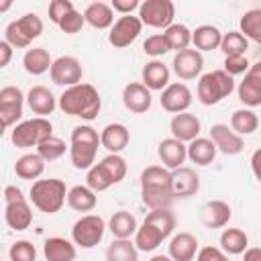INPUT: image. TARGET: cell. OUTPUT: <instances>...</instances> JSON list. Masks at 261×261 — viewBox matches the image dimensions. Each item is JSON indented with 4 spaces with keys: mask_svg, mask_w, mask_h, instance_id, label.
<instances>
[{
    "mask_svg": "<svg viewBox=\"0 0 261 261\" xmlns=\"http://www.w3.org/2000/svg\"><path fill=\"white\" fill-rule=\"evenodd\" d=\"M141 200L151 210L171 208V171L163 165H149L141 171Z\"/></svg>",
    "mask_w": 261,
    "mask_h": 261,
    "instance_id": "obj_1",
    "label": "cell"
},
{
    "mask_svg": "<svg viewBox=\"0 0 261 261\" xmlns=\"http://www.w3.org/2000/svg\"><path fill=\"white\" fill-rule=\"evenodd\" d=\"M59 108H61V112H65L69 116H77L82 120H94L100 114L102 98L92 84L80 82L61 92Z\"/></svg>",
    "mask_w": 261,
    "mask_h": 261,
    "instance_id": "obj_2",
    "label": "cell"
},
{
    "mask_svg": "<svg viewBox=\"0 0 261 261\" xmlns=\"http://www.w3.org/2000/svg\"><path fill=\"white\" fill-rule=\"evenodd\" d=\"M100 147V133L90 124H77L69 137V159L75 169L88 171L96 163V153Z\"/></svg>",
    "mask_w": 261,
    "mask_h": 261,
    "instance_id": "obj_3",
    "label": "cell"
},
{
    "mask_svg": "<svg viewBox=\"0 0 261 261\" xmlns=\"http://www.w3.org/2000/svg\"><path fill=\"white\" fill-rule=\"evenodd\" d=\"M126 175V161L120 155L108 153L104 159L94 163L86 173V186L92 192H104L116 184H120Z\"/></svg>",
    "mask_w": 261,
    "mask_h": 261,
    "instance_id": "obj_4",
    "label": "cell"
},
{
    "mask_svg": "<svg viewBox=\"0 0 261 261\" xmlns=\"http://www.w3.org/2000/svg\"><path fill=\"white\" fill-rule=\"evenodd\" d=\"M31 202L33 206L43 214H55L63 208L67 188L63 179L49 177V179H37L31 186Z\"/></svg>",
    "mask_w": 261,
    "mask_h": 261,
    "instance_id": "obj_5",
    "label": "cell"
},
{
    "mask_svg": "<svg viewBox=\"0 0 261 261\" xmlns=\"http://www.w3.org/2000/svg\"><path fill=\"white\" fill-rule=\"evenodd\" d=\"M232 92H234V77H230L222 69H212L208 73H202L196 88V96L204 106H214Z\"/></svg>",
    "mask_w": 261,
    "mask_h": 261,
    "instance_id": "obj_6",
    "label": "cell"
},
{
    "mask_svg": "<svg viewBox=\"0 0 261 261\" xmlns=\"http://www.w3.org/2000/svg\"><path fill=\"white\" fill-rule=\"evenodd\" d=\"M43 33V20L37 12H27L20 18L8 22L4 31V41L12 49H27L35 39H39Z\"/></svg>",
    "mask_w": 261,
    "mask_h": 261,
    "instance_id": "obj_7",
    "label": "cell"
},
{
    "mask_svg": "<svg viewBox=\"0 0 261 261\" xmlns=\"http://www.w3.org/2000/svg\"><path fill=\"white\" fill-rule=\"evenodd\" d=\"M51 135H53V124L43 116H35L14 124L10 133V141L18 149H29V147H37L41 141H45Z\"/></svg>",
    "mask_w": 261,
    "mask_h": 261,
    "instance_id": "obj_8",
    "label": "cell"
},
{
    "mask_svg": "<svg viewBox=\"0 0 261 261\" xmlns=\"http://www.w3.org/2000/svg\"><path fill=\"white\" fill-rule=\"evenodd\" d=\"M4 220L12 230H27L33 222V210L16 186L4 188Z\"/></svg>",
    "mask_w": 261,
    "mask_h": 261,
    "instance_id": "obj_9",
    "label": "cell"
},
{
    "mask_svg": "<svg viewBox=\"0 0 261 261\" xmlns=\"http://www.w3.org/2000/svg\"><path fill=\"white\" fill-rule=\"evenodd\" d=\"M106 230V222L98 214H84L71 226V243L82 249H94Z\"/></svg>",
    "mask_w": 261,
    "mask_h": 261,
    "instance_id": "obj_10",
    "label": "cell"
},
{
    "mask_svg": "<svg viewBox=\"0 0 261 261\" xmlns=\"http://www.w3.org/2000/svg\"><path fill=\"white\" fill-rule=\"evenodd\" d=\"M175 4L171 0H145L139 4V20L151 29H167L173 24Z\"/></svg>",
    "mask_w": 261,
    "mask_h": 261,
    "instance_id": "obj_11",
    "label": "cell"
},
{
    "mask_svg": "<svg viewBox=\"0 0 261 261\" xmlns=\"http://www.w3.org/2000/svg\"><path fill=\"white\" fill-rule=\"evenodd\" d=\"M49 75H51V82L57 84V86H63V88H71L75 84L82 82V75H84V67H82V61L73 55H61L57 59H53L51 67H49Z\"/></svg>",
    "mask_w": 261,
    "mask_h": 261,
    "instance_id": "obj_12",
    "label": "cell"
},
{
    "mask_svg": "<svg viewBox=\"0 0 261 261\" xmlns=\"http://www.w3.org/2000/svg\"><path fill=\"white\" fill-rule=\"evenodd\" d=\"M143 31V24L139 20V16H133V14H124L120 16L118 20H114V24L110 27V33H108V43L114 47V49H124L128 47Z\"/></svg>",
    "mask_w": 261,
    "mask_h": 261,
    "instance_id": "obj_13",
    "label": "cell"
},
{
    "mask_svg": "<svg viewBox=\"0 0 261 261\" xmlns=\"http://www.w3.org/2000/svg\"><path fill=\"white\" fill-rule=\"evenodd\" d=\"M22 104H24V94L16 86H4L0 88V120L6 126L18 124L22 116Z\"/></svg>",
    "mask_w": 261,
    "mask_h": 261,
    "instance_id": "obj_14",
    "label": "cell"
},
{
    "mask_svg": "<svg viewBox=\"0 0 261 261\" xmlns=\"http://www.w3.org/2000/svg\"><path fill=\"white\" fill-rule=\"evenodd\" d=\"M159 104L165 112L169 114H179V112H188L190 104H192V90L181 84V82H175V84H167V88L161 90V98H159Z\"/></svg>",
    "mask_w": 261,
    "mask_h": 261,
    "instance_id": "obj_15",
    "label": "cell"
},
{
    "mask_svg": "<svg viewBox=\"0 0 261 261\" xmlns=\"http://www.w3.org/2000/svg\"><path fill=\"white\" fill-rule=\"evenodd\" d=\"M171 69L184 82L196 80V77H200V73L204 69V57L196 49H184V51H179V53L173 55Z\"/></svg>",
    "mask_w": 261,
    "mask_h": 261,
    "instance_id": "obj_16",
    "label": "cell"
},
{
    "mask_svg": "<svg viewBox=\"0 0 261 261\" xmlns=\"http://www.w3.org/2000/svg\"><path fill=\"white\" fill-rule=\"evenodd\" d=\"M237 94H239V100L247 108L253 110L261 106V63H251L243 82L237 88Z\"/></svg>",
    "mask_w": 261,
    "mask_h": 261,
    "instance_id": "obj_17",
    "label": "cell"
},
{
    "mask_svg": "<svg viewBox=\"0 0 261 261\" xmlns=\"http://www.w3.org/2000/svg\"><path fill=\"white\" fill-rule=\"evenodd\" d=\"M216 151H220L222 155H239L245 149V141L241 135H237L228 124L216 122L210 126V137H208Z\"/></svg>",
    "mask_w": 261,
    "mask_h": 261,
    "instance_id": "obj_18",
    "label": "cell"
},
{
    "mask_svg": "<svg viewBox=\"0 0 261 261\" xmlns=\"http://www.w3.org/2000/svg\"><path fill=\"white\" fill-rule=\"evenodd\" d=\"M122 104L133 114H145L153 104V96L141 82H130L122 88Z\"/></svg>",
    "mask_w": 261,
    "mask_h": 261,
    "instance_id": "obj_19",
    "label": "cell"
},
{
    "mask_svg": "<svg viewBox=\"0 0 261 261\" xmlns=\"http://www.w3.org/2000/svg\"><path fill=\"white\" fill-rule=\"evenodd\" d=\"M169 130H171L173 139H177L181 143H190L196 137H200L202 122L192 112H179V114H173V118L169 120Z\"/></svg>",
    "mask_w": 261,
    "mask_h": 261,
    "instance_id": "obj_20",
    "label": "cell"
},
{
    "mask_svg": "<svg viewBox=\"0 0 261 261\" xmlns=\"http://www.w3.org/2000/svg\"><path fill=\"white\" fill-rule=\"evenodd\" d=\"M200 190V175L192 167H177L171 171V194L173 198H190Z\"/></svg>",
    "mask_w": 261,
    "mask_h": 261,
    "instance_id": "obj_21",
    "label": "cell"
},
{
    "mask_svg": "<svg viewBox=\"0 0 261 261\" xmlns=\"http://www.w3.org/2000/svg\"><path fill=\"white\" fill-rule=\"evenodd\" d=\"M128 141H130V133L122 122H110L100 133V145L112 155H120V151L126 149Z\"/></svg>",
    "mask_w": 261,
    "mask_h": 261,
    "instance_id": "obj_22",
    "label": "cell"
},
{
    "mask_svg": "<svg viewBox=\"0 0 261 261\" xmlns=\"http://www.w3.org/2000/svg\"><path fill=\"white\" fill-rule=\"evenodd\" d=\"M232 218V210L224 200H210L200 210V222L206 228H222Z\"/></svg>",
    "mask_w": 261,
    "mask_h": 261,
    "instance_id": "obj_23",
    "label": "cell"
},
{
    "mask_svg": "<svg viewBox=\"0 0 261 261\" xmlns=\"http://www.w3.org/2000/svg\"><path fill=\"white\" fill-rule=\"evenodd\" d=\"M141 84L149 90V92H157V90H163V88H167V84H169V67L163 63V61H159V59H151V61H147L145 65H143V69H141Z\"/></svg>",
    "mask_w": 261,
    "mask_h": 261,
    "instance_id": "obj_24",
    "label": "cell"
},
{
    "mask_svg": "<svg viewBox=\"0 0 261 261\" xmlns=\"http://www.w3.org/2000/svg\"><path fill=\"white\" fill-rule=\"evenodd\" d=\"M157 155H159L163 167L173 171V169L181 167L184 161H186V143H181V141H177L173 137L163 139L159 143V147H157Z\"/></svg>",
    "mask_w": 261,
    "mask_h": 261,
    "instance_id": "obj_25",
    "label": "cell"
},
{
    "mask_svg": "<svg viewBox=\"0 0 261 261\" xmlns=\"http://www.w3.org/2000/svg\"><path fill=\"white\" fill-rule=\"evenodd\" d=\"M198 239L192 232H177L169 241V259L171 261H192L198 253Z\"/></svg>",
    "mask_w": 261,
    "mask_h": 261,
    "instance_id": "obj_26",
    "label": "cell"
},
{
    "mask_svg": "<svg viewBox=\"0 0 261 261\" xmlns=\"http://www.w3.org/2000/svg\"><path fill=\"white\" fill-rule=\"evenodd\" d=\"M27 104H29V108L37 114V116H47V114H51L53 110H55V106H57V102H55V96H53V92L49 90V88H45V86H33L31 90H29V94H27Z\"/></svg>",
    "mask_w": 261,
    "mask_h": 261,
    "instance_id": "obj_27",
    "label": "cell"
},
{
    "mask_svg": "<svg viewBox=\"0 0 261 261\" xmlns=\"http://www.w3.org/2000/svg\"><path fill=\"white\" fill-rule=\"evenodd\" d=\"M216 147H214V143L210 141V139H206V137H196L194 141H190V145L186 147V157L192 161V163H196V165H210L212 161H214V157H216Z\"/></svg>",
    "mask_w": 261,
    "mask_h": 261,
    "instance_id": "obj_28",
    "label": "cell"
},
{
    "mask_svg": "<svg viewBox=\"0 0 261 261\" xmlns=\"http://www.w3.org/2000/svg\"><path fill=\"white\" fill-rule=\"evenodd\" d=\"M75 245L63 237H49L43 245V255L47 261H73Z\"/></svg>",
    "mask_w": 261,
    "mask_h": 261,
    "instance_id": "obj_29",
    "label": "cell"
},
{
    "mask_svg": "<svg viewBox=\"0 0 261 261\" xmlns=\"http://www.w3.org/2000/svg\"><path fill=\"white\" fill-rule=\"evenodd\" d=\"M84 20L94 29H110L114 24V10L106 2H92L84 10Z\"/></svg>",
    "mask_w": 261,
    "mask_h": 261,
    "instance_id": "obj_30",
    "label": "cell"
},
{
    "mask_svg": "<svg viewBox=\"0 0 261 261\" xmlns=\"http://www.w3.org/2000/svg\"><path fill=\"white\" fill-rule=\"evenodd\" d=\"M220 39L222 33L218 27L214 24H200L196 27V31H192V43L196 51H214L220 47Z\"/></svg>",
    "mask_w": 261,
    "mask_h": 261,
    "instance_id": "obj_31",
    "label": "cell"
},
{
    "mask_svg": "<svg viewBox=\"0 0 261 261\" xmlns=\"http://www.w3.org/2000/svg\"><path fill=\"white\" fill-rule=\"evenodd\" d=\"M65 202L75 212H90L96 208L98 198H96V192H92L88 186H73L67 190Z\"/></svg>",
    "mask_w": 261,
    "mask_h": 261,
    "instance_id": "obj_32",
    "label": "cell"
},
{
    "mask_svg": "<svg viewBox=\"0 0 261 261\" xmlns=\"http://www.w3.org/2000/svg\"><path fill=\"white\" fill-rule=\"evenodd\" d=\"M53 59L49 55V51L45 47H33V49H27L24 57H22V65H24V71L31 73V75H41L45 71H49Z\"/></svg>",
    "mask_w": 261,
    "mask_h": 261,
    "instance_id": "obj_33",
    "label": "cell"
},
{
    "mask_svg": "<svg viewBox=\"0 0 261 261\" xmlns=\"http://www.w3.org/2000/svg\"><path fill=\"white\" fill-rule=\"evenodd\" d=\"M108 228H110L114 239H130L137 232L139 224H137V218L128 210H118L110 216Z\"/></svg>",
    "mask_w": 261,
    "mask_h": 261,
    "instance_id": "obj_34",
    "label": "cell"
},
{
    "mask_svg": "<svg viewBox=\"0 0 261 261\" xmlns=\"http://www.w3.org/2000/svg\"><path fill=\"white\" fill-rule=\"evenodd\" d=\"M45 171V161L37 153H24L14 163V173L20 179H39Z\"/></svg>",
    "mask_w": 261,
    "mask_h": 261,
    "instance_id": "obj_35",
    "label": "cell"
},
{
    "mask_svg": "<svg viewBox=\"0 0 261 261\" xmlns=\"http://www.w3.org/2000/svg\"><path fill=\"white\" fill-rule=\"evenodd\" d=\"M249 247V237L241 228H224L220 234V251L226 255H243Z\"/></svg>",
    "mask_w": 261,
    "mask_h": 261,
    "instance_id": "obj_36",
    "label": "cell"
},
{
    "mask_svg": "<svg viewBox=\"0 0 261 261\" xmlns=\"http://www.w3.org/2000/svg\"><path fill=\"white\" fill-rule=\"evenodd\" d=\"M163 37L169 45V51H184V49H190V43H192V31L181 24V22H173L169 24L165 31H163Z\"/></svg>",
    "mask_w": 261,
    "mask_h": 261,
    "instance_id": "obj_37",
    "label": "cell"
},
{
    "mask_svg": "<svg viewBox=\"0 0 261 261\" xmlns=\"http://www.w3.org/2000/svg\"><path fill=\"white\" fill-rule=\"evenodd\" d=\"M257 126H259V116L251 108H239L230 116V128L241 137L243 135H253L257 130Z\"/></svg>",
    "mask_w": 261,
    "mask_h": 261,
    "instance_id": "obj_38",
    "label": "cell"
},
{
    "mask_svg": "<svg viewBox=\"0 0 261 261\" xmlns=\"http://www.w3.org/2000/svg\"><path fill=\"white\" fill-rule=\"evenodd\" d=\"M106 261H139V251L130 239H114L106 249Z\"/></svg>",
    "mask_w": 261,
    "mask_h": 261,
    "instance_id": "obj_39",
    "label": "cell"
},
{
    "mask_svg": "<svg viewBox=\"0 0 261 261\" xmlns=\"http://www.w3.org/2000/svg\"><path fill=\"white\" fill-rule=\"evenodd\" d=\"M143 222H147V224H151L163 239H167L171 232H173V228H175V216H173V212L169 210V208H161V210H151L147 216H145V220Z\"/></svg>",
    "mask_w": 261,
    "mask_h": 261,
    "instance_id": "obj_40",
    "label": "cell"
},
{
    "mask_svg": "<svg viewBox=\"0 0 261 261\" xmlns=\"http://www.w3.org/2000/svg\"><path fill=\"white\" fill-rule=\"evenodd\" d=\"M135 247H137V251H143V253H149V251H155L161 243H163V237L151 226V224H147V222H143L139 228H137V232H135Z\"/></svg>",
    "mask_w": 261,
    "mask_h": 261,
    "instance_id": "obj_41",
    "label": "cell"
},
{
    "mask_svg": "<svg viewBox=\"0 0 261 261\" xmlns=\"http://www.w3.org/2000/svg\"><path fill=\"white\" fill-rule=\"evenodd\" d=\"M241 35L247 39V41H253V43H261V10L259 8H253V10H247L243 16H241Z\"/></svg>",
    "mask_w": 261,
    "mask_h": 261,
    "instance_id": "obj_42",
    "label": "cell"
},
{
    "mask_svg": "<svg viewBox=\"0 0 261 261\" xmlns=\"http://www.w3.org/2000/svg\"><path fill=\"white\" fill-rule=\"evenodd\" d=\"M67 149H69V147L65 145L63 139L51 135V137H47L45 141H41V143L37 145V155L47 163V161H57L59 157H63Z\"/></svg>",
    "mask_w": 261,
    "mask_h": 261,
    "instance_id": "obj_43",
    "label": "cell"
},
{
    "mask_svg": "<svg viewBox=\"0 0 261 261\" xmlns=\"http://www.w3.org/2000/svg\"><path fill=\"white\" fill-rule=\"evenodd\" d=\"M218 49L224 53V57H228V55H247L249 41L239 31H228V33L222 35Z\"/></svg>",
    "mask_w": 261,
    "mask_h": 261,
    "instance_id": "obj_44",
    "label": "cell"
},
{
    "mask_svg": "<svg viewBox=\"0 0 261 261\" xmlns=\"http://www.w3.org/2000/svg\"><path fill=\"white\" fill-rule=\"evenodd\" d=\"M8 255H10V261H35L37 259V249L31 241L20 239V241L10 245Z\"/></svg>",
    "mask_w": 261,
    "mask_h": 261,
    "instance_id": "obj_45",
    "label": "cell"
},
{
    "mask_svg": "<svg viewBox=\"0 0 261 261\" xmlns=\"http://www.w3.org/2000/svg\"><path fill=\"white\" fill-rule=\"evenodd\" d=\"M143 51H145L147 55L155 57V59H157V57H163L165 53H169V45H167L163 33H157V35L147 37L145 43H143Z\"/></svg>",
    "mask_w": 261,
    "mask_h": 261,
    "instance_id": "obj_46",
    "label": "cell"
},
{
    "mask_svg": "<svg viewBox=\"0 0 261 261\" xmlns=\"http://www.w3.org/2000/svg\"><path fill=\"white\" fill-rule=\"evenodd\" d=\"M86 24V20H84V14L82 12H77L75 8L71 10V12H67L61 20H59V29L65 33V35H75V33H80L82 31V27Z\"/></svg>",
    "mask_w": 261,
    "mask_h": 261,
    "instance_id": "obj_47",
    "label": "cell"
},
{
    "mask_svg": "<svg viewBox=\"0 0 261 261\" xmlns=\"http://www.w3.org/2000/svg\"><path fill=\"white\" fill-rule=\"evenodd\" d=\"M251 67V61L247 59V55H228L224 57V69L230 77L234 75H241V73H247V69Z\"/></svg>",
    "mask_w": 261,
    "mask_h": 261,
    "instance_id": "obj_48",
    "label": "cell"
},
{
    "mask_svg": "<svg viewBox=\"0 0 261 261\" xmlns=\"http://www.w3.org/2000/svg\"><path fill=\"white\" fill-rule=\"evenodd\" d=\"M73 8H75V6H73L71 0H53V2H49V8H47L49 20L55 22V24H59V20H61L67 12H71Z\"/></svg>",
    "mask_w": 261,
    "mask_h": 261,
    "instance_id": "obj_49",
    "label": "cell"
},
{
    "mask_svg": "<svg viewBox=\"0 0 261 261\" xmlns=\"http://www.w3.org/2000/svg\"><path fill=\"white\" fill-rule=\"evenodd\" d=\"M196 261H228V255L220 251V247H202L196 253Z\"/></svg>",
    "mask_w": 261,
    "mask_h": 261,
    "instance_id": "obj_50",
    "label": "cell"
},
{
    "mask_svg": "<svg viewBox=\"0 0 261 261\" xmlns=\"http://www.w3.org/2000/svg\"><path fill=\"white\" fill-rule=\"evenodd\" d=\"M139 0H112V4H110V8L114 10V12H118V14H130L133 10H137L139 8Z\"/></svg>",
    "mask_w": 261,
    "mask_h": 261,
    "instance_id": "obj_51",
    "label": "cell"
},
{
    "mask_svg": "<svg viewBox=\"0 0 261 261\" xmlns=\"http://www.w3.org/2000/svg\"><path fill=\"white\" fill-rule=\"evenodd\" d=\"M12 61V47L6 41H0V69Z\"/></svg>",
    "mask_w": 261,
    "mask_h": 261,
    "instance_id": "obj_52",
    "label": "cell"
},
{
    "mask_svg": "<svg viewBox=\"0 0 261 261\" xmlns=\"http://www.w3.org/2000/svg\"><path fill=\"white\" fill-rule=\"evenodd\" d=\"M243 261H261V249L259 247H247L243 251Z\"/></svg>",
    "mask_w": 261,
    "mask_h": 261,
    "instance_id": "obj_53",
    "label": "cell"
},
{
    "mask_svg": "<svg viewBox=\"0 0 261 261\" xmlns=\"http://www.w3.org/2000/svg\"><path fill=\"white\" fill-rule=\"evenodd\" d=\"M259 155H261V151H255L253 153V159H251V165H253V173L259 177V169H257V159H259Z\"/></svg>",
    "mask_w": 261,
    "mask_h": 261,
    "instance_id": "obj_54",
    "label": "cell"
},
{
    "mask_svg": "<svg viewBox=\"0 0 261 261\" xmlns=\"http://www.w3.org/2000/svg\"><path fill=\"white\" fill-rule=\"evenodd\" d=\"M10 8H12V0H0V14L8 12Z\"/></svg>",
    "mask_w": 261,
    "mask_h": 261,
    "instance_id": "obj_55",
    "label": "cell"
},
{
    "mask_svg": "<svg viewBox=\"0 0 261 261\" xmlns=\"http://www.w3.org/2000/svg\"><path fill=\"white\" fill-rule=\"evenodd\" d=\"M149 261H171V259H169L167 255H153Z\"/></svg>",
    "mask_w": 261,
    "mask_h": 261,
    "instance_id": "obj_56",
    "label": "cell"
},
{
    "mask_svg": "<svg viewBox=\"0 0 261 261\" xmlns=\"http://www.w3.org/2000/svg\"><path fill=\"white\" fill-rule=\"evenodd\" d=\"M6 128H8V126H6V124H4L2 120H0V139L4 137V133H6Z\"/></svg>",
    "mask_w": 261,
    "mask_h": 261,
    "instance_id": "obj_57",
    "label": "cell"
},
{
    "mask_svg": "<svg viewBox=\"0 0 261 261\" xmlns=\"http://www.w3.org/2000/svg\"><path fill=\"white\" fill-rule=\"evenodd\" d=\"M0 261H2V257H0Z\"/></svg>",
    "mask_w": 261,
    "mask_h": 261,
    "instance_id": "obj_58",
    "label": "cell"
}]
</instances>
